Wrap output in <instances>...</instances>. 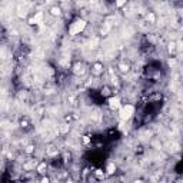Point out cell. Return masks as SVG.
<instances>
[{"label":"cell","instance_id":"cell-1","mask_svg":"<svg viewBox=\"0 0 183 183\" xmlns=\"http://www.w3.org/2000/svg\"><path fill=\"white\" fill-rule=\"evenodd\" d=\"M86 26H87V22L84 19H76L69 26V34L70 36H77V34H80V33L84 32Z\"/></svg>","mask_w":183,"mask_h":183},{"label":"cell","instance_id":"cell-2","mask_svg":"<svg viewBox=\"0 0 183 183\" xmlns=\"http://www.w3.org/2000/svg\"><path fill=\"white\" fill-rule=\"evenodd\" d=\"M133 116H135V106L133 105H125V106L119 107V117L123 122L130 120Z\"/></svg>","mask_w":183,"mask_h":183},{"label":"cell","instance_id":"cell-3","mask_svg":"<svg viewBox=\"0 0 183 183\" xmlns=\"http://www.w3.org/2000/svg\"><path fill=\"white\" fill-rule=\"evenodd\" d=\"M107 106L110 110H119V107L122 106V102H120V97L117 96H110L107 99Z\"/></svg>","mask_w":183,"mask_h":183},{"label":"cell","instance_id":"cell-4","mask_svg":"<svg viewBox=\"0 0 183 183\" xmlns=\"http://www.w3.org/2000/svg\"><path fill=\"white\" fill-rule=\"evenodd\" d=\"M43 17H44L43 12H37V13H34V15L29 19V25H30V26H37V25H40V23L43 22Z\"/></svg>","mask_w":183,"mask_h":183},{"label":"cell","instance_id":"cell-5","mask_svg":"<svg viewBox=\"0 0 183 183\" xmlns=\"http://www.w3.org/2000/svg\"><path fill=\"white\" fill-rule=\"evenodd\" d=\"M103 72H105L103 63L102 62H95L93 66H91V73H93L95 76H100V74H103Z\"/></svg>","mask_w":183,"mask_h":183},{"label":"cell","instance_id":"cell-6","mask_svg":"<svg viewBox=\"0 0 183 183\" xmlns=\"http://www.w3.org/2000/svg\"><path fill=\"white\" fill-rule=\"evenodd\" d=\"M72 72H73V74H76V76L83 74V73L86 72V66H84V63H83V62H77V63H74V66H73Z\"/></svg>","mask_w":183,"mask_h":183},{"label":"cell","instance_id":"cell-7","mask_svg":"<svg viewBox=\"0 0 183 183\" xmlns=\"http://www.w3.org/2000/svg\"><path fill=\"white\" fill-rule=\"evenodd\" d=\"M116 170H117V166H116V163L115 162H107V164H106V173L107 174H115L116 173Z\"/></svg>","mask_w":183,"mask_h":183},{"label":"cell","instance_id":"cell-8","mask_svg":"<svg viewBox=\"0 0 183 183\" xmlns=\"http://www.w3.org/2000/svg\"><path fill=\"white\" fill-rule=\"evenodd\" d=\"M49 13H50L53 17H59V16H62V9H60L59 6H53V7H50Z\"/></svg>","mask_w":183,"mask_h":183},{"label":"cell","instance_id":"cell-9","mask_svg":"<svg viewBox=\"0 0 183 183\" xmlns=\"http://www.w3.org/2000/svg\"><path fill=\"white\" fill-rule=\"evenodd\" d=\"M46 169H47V163H46V162H40V163L36 166V172L40 173V174L46 173Z\"/></svg>","mask_w":183,"mask_h":183},{"label":"cell","instance_id":"cell-10","mask_svg":"<svg viewBox=\"0 0 183 183\" xmlns=\"http://www.w3.org/2000/svg\"><path fill=\"white\" fill-rule=\"evenodd\" d=\"M93 174H95V177H96L97 180H103V179H105V176H106V174H105V172H103L102 169H96V170L93 172Z\"/></svg>","mask_w":183,"mask_h":183},{"label":"cell","instance_id":"cell-11","mask_svg":"<svg viewBox=\"0 0 183 183\" xmlns=\"http://www.w3.org/2000/svg\"><path fill=\"white\" fill-rule=\"evenodd\" d=\"M69 130H70V126H69L67 123H63V125H62V126L59 127V132H60L62 135H66V133H67Z\"/></svg>","mask_w":183,"mask_h":183},{"label":"cell","instance_id":"cell-12","mask_svg":"<svg viewBox=\"0 0 183 183\" xmlns=\"http://www.w3.org/2000/svg\"><path fill=\"white\" fill-rule=\"evenodd\" d=\"M129 69H130V66L126 64V63H120V64H119V70H120L122 73H127Z\"/></svg>","mask_w":183,"mask_h":183},{"label":"cell","instance_id":"cell-13","mask_svg":"<svg viewBox=\"0 0 183 183\" xmlns=\"http://www.w3.org/2000/svg\"><path fill=\"white\" fill-rule=\"evenodd\" d=\"M146 19H147L150 23H154V22H156V15H154L153 12H149V13L146 15Z\"/></svg>","mask_w":183,"mask_h":183},{"label":"cell","instance_id":"cell-14","mask_svg":"<svg viewBox=\"0 0 183 183\" xmlns=\"http://www.w3.org/2000/svg\"><path fill=\"white\" fill-rule=\"evenodd\" d=\"M17 15H19L20 19H25L26 17V10L22 9V6H17Z\"/></svg>","mask_w":183,"mask_h":183},{"label":"cell","instance_id":"cell-15","mask_svg":"<svg viewBox=\"0 0 183 183\" xmlns=\"http://www.w3.org/2000/svg\"><path fill=\"white\" fill-rule=\"evenodd\" d=\"M167 50H169V53H170V54H172V53H174V52H176V43H174V42L169 43V47H167Z\"/></svg>","mask_w":183,"mask_h":183},{"label":"cell","instance_id":"cell-16","mask_svg":"<svg viewBox=\"0 0 183 183\" xmlns=\"http://www.w3.org/2000/svg\"><path fill=\"white\" fill-rule=\"evenodd\" d=\"M25 152H26V154H32V153L34 152V146H33V145H29V146H26Z\"/></svg>","mask_w":183,"mask_h":183},{"label":"cell","instance_id":"cell-17","mask_svg":"<svg viewBox=\"0 0 183 183\" xmlns=\"http://www.w3.org/2000/svg\"><path fill=\"white\" fill-rule=\"evenodd\" d=\"M102 95H103V96H110V89H109L107 86H105V87L102 89Z\"/></svg>","mask_w":183,"mask_h":183},{"label":"cell","instance_id":"cell-18","mask_svg":"<svg viewBox=\"0 0 183 183\" xmlns=\"http://www.w3.org/2000/svg\"><path fill=\"white\" fill-rule=\"evenodd\" d=\"M20 126L26 129V127H29V126H30V123H29V120H27V119H22V120H20Z\"/></svg>","mask_w":183,"mask_h":183},{"label":"cell","instance_id":"cell-19","mask_svg":"<svg viewBox=\"0 0 183 183\" xmlns=\"http://www.w3.org/2000/svg\"><path fill=\"white\" fill-rule=\"evenodd\" d=\"M127 3V0H116V7H123Z\"/></svg>","mask_w":183,"mask_h":183},{"label":"cell","instance_id":"cell-20","mask_svg":"<svg viewBox=\"0 0 183 183\" xmlns=\"http://www.w3.org/2000/svg\"><path fill=\"white\" fill-rule=\"evenodd\" d=\"M82 142H83V145H89V143L91 142V139H90V136H87V135H86V136H83V137H82Z\"/></svg>","mask_w":183,"mask_h":183},{"label":"cell","instance_id":"cell-21","mask_svg":"<svg viewBox=\"0 0 183 183\" xmlns=\"http://www.w3.org/2000/svg\"><path fill=\"white\" fill-rule=\"evenodd\" d=\"M174 63H176V60H174V59H169V64H170V66H173Z\"/></svg>","mask_w":183,"mask_h":183},{"label":"cell","instance_id":"cell-22","mask_svg":"<svg viewBox=\"0 0 183 183\" xmlns=\"http://www.w3.org/2000/svg\"><path fill=\"white\" fill-rule=\"evenodd\" d=\"M42 182H50V179H49V177H43Z\"/></svg>","mask_w":183,"mask_h":183}]
</instances>
